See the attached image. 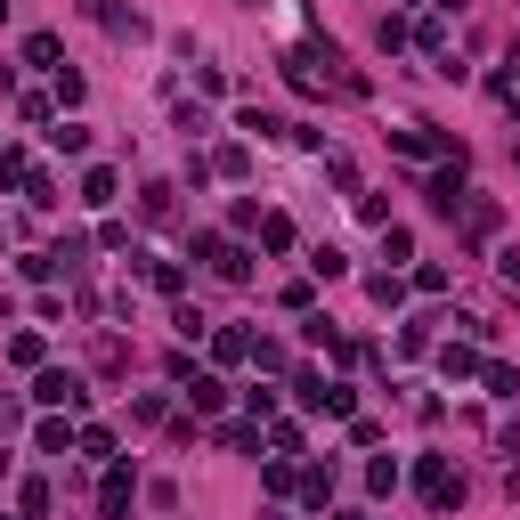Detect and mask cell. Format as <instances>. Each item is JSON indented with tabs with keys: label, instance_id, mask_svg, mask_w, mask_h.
<instances>
[{
	"label": "cell",
	"instance_id": "1",
	"mask_svg": "<svg viewBox=\"0 0 520 520\" xmlns=\"http://www.w3.org/2000/svg\"><path fill=\"white\" fill-rule=\"evenodd\" d=\"M293 390H301V407H317V415H358V390H350V382H325V374H293Z\"/></svg>",
	"mask_w": 520,
	"mask_h": 520
},
{
	"label": "cell",
	"instance_id": "2",
	"mask_svg": "<svg viewBox=\"0 0 520 520\" xmlns=\"http://www.w3.org/2000/svg\"><path fill=\"white\" fill-rule=\"evenodd\" d=\"M33 399H41V407H65V415H82V407H90V390H82V374H65V366H41Z\"/></svg>",
	"mask_w": 520,
	"mask_h": 520
},
{
	"label": "cell",
	"instance_id": "3",
	"mask_svg": "<svg viewBox=\"0 0 520 520\" xmlns=\"http://www.w3.org/2000/svg\"><path fill=\"white\" fill-rule=\"evenodd\" d=\"M415 488H423V504H455V496H464V480H455V464H447V455H423V464H415Z\"/></svg>",
	"mask_w": 520,
	"mask_h": 520
},
{
	"label": "cell",
	"instance_id": "4",
	"mask_svg": "<svg viewBox=\"0 0 520 520\" xmlns=\"http://www.w3.org/2000/svg\"><path fill=\"white\" fill-rule=\"evenodd\" d=\"M431 212H447V220L464 212V155H447V163L431 171Z\"/></svg>",
	"mask_w": 520,
	"mask_h": 520
},
{
	"label": "cell",
	"instance_id": "5",
	"mask_svg": "<svg viewBox=\"0 0 520 520\" xmlns=\"http://www.w3.org/2000/svg\"><path fill=\"white\" fill-rule=\"evenodd\" d=\"M130 496H139V472H130V464H106V480H98V512H106V520H122V512H130Z\"/></svg>",
	"mask_w": 520,
	"mask_h": 520
},
{
	"label": "cell",
	"instance_id": "6",
	"mask_svg": "<svg viewBox=\"0 0 520 520\" xmlns=\"http://www.w3.org/2000/svg\"><path fill=\"white\" fill-rule=\"evenodd\" d=\"M90 17H98L106 33H122V41H139V33H147V17H139V9H114V0H90Z\"/></svg>",
	"mask_w": 520,
	"mask_h": 520
},
{
	"label": "cell",
	"instance_id": "7",
	"mask_svg": "<svg viewBox=\"0 0 520 520\" xmlns=\"http://www.w3.org/2000/svg\"><path fill=\"white\" fill-rule=\"evenodd\" d=\"M187 399H195V415H220L228 407V382L220 374H187Z\"/></svg>",
	"mask_w": 520,
	"mask_h": 520
},
{
	"label": "cell",
	"instance_id": "8",
	"mask_svg": "<svg viewBox=\"0 0 520 520\" xmlns=\"http://www.w3.org/2000/svg\"><path fill=\"white\" fill-rule=\"evenodd\" d=\"M130 260H139V277L155 285V293H179L187 277H179V260H147V252H130Z\"/></svg>",
	"mask_w": 520,
	"mask_h": 520
},
{
	"label": "cell",
	"instance_id": "9",
	"mask_svg": "<svg viewBox=\"0 0 520 520\" xmlns=\"http://www.w3.org/2000/svg\"><path fill=\"white\" fill-rule=\"evenodd\" d=\"M236 130H252V139H293V122H277V114H260V106H244V114H236Z\"/></svg>",
	"mask_w": 520,
	"mask_h": 520
},
{
	"label": "cell",
	"instance_id": "10",
	"mask_svg": "<svg viewBox=\"0 0 520 520\" xmlns=\"http://www.w3.org/2000/svg\"><path fill=\"white\" fill-rule=\"evenodd\" d=\"M212 269H220L228 285H244V277H252V252H244V244H220V252H212Z\"/></svg>",
	"mask_w": 520,
	"mask_h": 520
},
{
	"label": "cell",
	"instance_id": "11",
	"mask_svg": "<svg viewBox=\"0 0 520 520\" xmlns=\"http://www.w3.org/2000/svg\"><path fill=\"white\" fill-rule=\"evenodd\" d=\"M439 366H447V382H464V374H480V350H472V342H447Z\"/></svg>",
	"mask_w": 520,
	"mask_h": 520
},
{
	"label": "cell",
	"instance_id": "12",
	"mask_svg": "<svg viewBox=\"0 0 520 520\" xmlns=\"http://www.w3.org/2000/svg\"><path fill=\"white\" fill-rule=\"evenodd\" d=\"M82 204H90V212H106V204H114V171H106V163H98V171H82Z\"/></svg>",
	"mask_w": 520,
	"mask_h": 520
},
{
	"label": "cell",
	"instance_id": "13",
	"mask_svg": "<svg viewBox=\"0 0 520 520\" xmlns=\"http://www.w3.org/2000/svg\"><path fill=\"white\" fill-rule=\"evenodd\" d=\"M293 488H301V504H325V496H334V464H309Z\"/></svg>",
	"mask_w": 520,
	"mask_h": 520
},
{
	"label": "cell",
	"instance_id": "14",
	"mask_svg": "<svg viewBox=\"0 0 520 520\" xmlns=\"http://www.w3.org/2000/svg\"><path fill=\"white\" fill-rule=\"evenodd\" d=\"M212 358H220V366H236V358H252V334H236V325H220V334H212Z\"/></svg>",
	"mask_w": 520,
	"mask_h": 520
},
{
	"label": "cell",
	"instance_id": "15",
	"mask_svg": "<svg viewBox=\"0 0 520 520\" xmlns=\"http://www.w3.org/2000/svg\"><path fill=\"white\" fill-rule=\"evenodd\" d=\"M366 293H374L382 309H399V301H407V277H399V269H382V277H366Z\"/></svg>",
	"mask_w": 520,
	"mask_h": 520
},
{
	"label": "cell",
	"instance_id": "16",
	"mask_svg": "<svg viewBox=\"0 0 520 520\" xmlns=\"http://www.w3.org/2000/svg\"><path fill=\"white\" fill-rule=\"evenodd\" d=\"M252 228H260V244H269V252H285V244H293V220H285V212H260Z\"/></svg>",
	"mask_w": 520,
	"mask_h": 520
},
{
	"label": "cell",
	"instance_id": "17",
	"mask_svg": "<svg viewBox=\"0 0 520 520\" xmlns=\"http://www.w3.org/2000/svg\"><path fill=\"white\" fill-rule=\"evenodd\" d=\"M33 447H41V455H65V447H74V423H57V415H49V423L33 431Z\"/></svg>",
	"mask_w": 520,
	"mask_h": 520
},
{
	"label": "cell",
	"instance_id": "18",
	"mask_svg": "<svg viewBox=\"0 0 520 520\" xmlns=\"http://www.w3.org/2000/svg\"><path fill=\"white\" fill-rule=\"evenodd\" d=\"M17 512H25V520H49V480H25V488H17Z\"/></svg>",
	"mask_w": 520,
	"mask_h": 520
},
{
	"label": "cell",
	"instance_id": "19",
	"mask_svg": "<svg viewBox=\"0 0 520 520\" xmlns=\"http://www.w3.org/2000/svg\"><path fill=\"white\" fill-rule=\"evenodd\" d=\"M33 179V163H25V147H0V187H25Z\"/></svg>",
	"mask_w": 520,
	"mask_h": 520
},
{
	"label": "cell",
	"instance_id": "20",
	"mask_svg": "<svg viewBox=\"0 0 520 520\" xmlns=\"http://www.w3.org/2000/svg\"><path fill=\"white\" fill-rule=\"evenodd\" d=\"M480 382H488V399H520V374L512 366H480Z\"/></svg>",
	"mask_w": 520,
	"mask_h": 520
},
{
	"label": "cell",
	"instance_id": "21",
	"mask_svg": "<svg viewBox=\"0 0 520 520\" xmlns=\"http://www.w3.org/2000/svg\"><path fill=\"white\" fill-rule=\"evenodd\" d=\"M342 269H350V260H342V252H334V244H317V252H309V277H325V285H334V277H342Z\"/></svg>",
	"mask_w": 520,
	"mask_h": 520
},
{
	"label": "cell",
	"instance_id": "22",
	"mask_svg": "<svg viewBox=\"0 0 520 520\" xmlns=\"http://www.w3.org/2000/svg\"><path fill=\"white\" fill-rule=\"evenodd\" d=\"M74 447H82V455H114V431H106V423H82Z\"/></svg>",
	"mask_w": 520,
	"mask_h": 520
},
{
	"label": "cell",
	"instance_id": "23",
	"mask_svg": "<svg viewBox=\"0 0 520 520\" xmlns=\"http://www.w3.org/2000/svg\"><path fill=\"white\" fill-rule=\"evenodd\" d=\"M366 488L390 496V488H399V464H390V455H374V464H366Z\"/></svg>",
	"mask_w": 520,
	"mask_h": 520
},
{
	"label": "cell",
	"instance_id": "24",
	"mask_svg": "<svg viewBox=\"0 0 520 520\" xmlns=\"http://www.w3.org/2000/svg\"><path fill=\"white\" fill-rule=\"evenodd\" d=\"M49 139H57L65 155H82V147H90V122H57V130H49Z\"/></svg>",
	"mask_w": 520,
	"mask_h": 520
},
{
	"label": "cell",
	"instance_id": "25",
	"mask_svg": "<svg viewBox=\"0 0 520 520\" xmlns=\"http://www.w3.org/2000/svg\"><path fill=\"white\" fill-rule=\"evenodd\" d=\"M25 65H49V74H57V33H33L25 41Z\"/></svg>",
	"mask_w": 520,
	"mask_h": 520
},
{
	"label": "cell",
	"instance_id": "26",
	"mask_svg": "<svg viewBox=\"0 0 520 520\" xmlns=\"http://www.w3.org/2000/svg\"><path fill=\"white\" fill-rule=\"evenodd\" d=\"M212 171H220V179H244V171H252V155H244V147H220V155H212Z\"/></svg>",
	"mask_w": 520,
	"mask_h": 520
},
{
	"label": "cell",
	"instance_id": "27",
	"mask_svg": "<svg viewBox=\"0 0 520 520\" xmlns=\"http://www.w3.org/2000/svg\"><path fill=\"white\" fill-rule=\"evenodd\" d=\"M382 252H390V260H415V236H407V228H390V220H382Z\"/></svg>",
	"mask_w": 520,
	"mask_h": 520
},
{
	"label": "cell",
	"instance_id": "28",
	"mask_svg": "<svg viewBox=\"0 0 520 520\" xmlns=\"http://www.w3.org/2000/svg\"><path fill=\"white\" fill-rule=\"evenodd\" d=\"M9 358H17V366H41L49 350H41V334H17V342H9Z\"/></svg>",
	"mask_w": 520,
	"mask_h": 520
},
{
	"label": "cell",
	"instance_id": "29",
	"mask_svg": "<svg viewBox=\"0 0 520 520\" xmlns=\"http://www.w3.org/2000/svg\"><path fill=\"white\" fill-rule=\"evenodd\" d=\"M220 447H260V423H220Z\"/></svg>",
	"mask_w": 520,
	"mask_h": 520
},
{
	"label": "cell",
	"instance_id": "30",
	"mask_svg": "<svg viewBox=\"0 0 520 520\" xmlns=\"http://www.w3.org/2000/svg\"><path fill=\"white\" fill-rule=\"evenodd\" d=\"M496 98L512 106V122H520V82H496Z\"/></svg>",
	"mask_w": 520,
	"mask_h": 520
},
{
	"label": "cell",
	"instance_id": "31",
	"mask_svg": "<svg viewBox=\"0 0 520 520\" xmlns=\"http://www.w3.org/2000/svg\"><path fill=\"white\" fill-rule=\"evenodd\" d=\"M431 9H439V17H464V0H431Z\"/></svg>",
	"mask_w": 520,
	"mask_h": 520
},
{
	"label": "cell",
	"instance_id": "32",
	"mask_svg": "<svg viewBox=\"0 0 520 520\" xmlns=\"http://www.w3.org/2000/svg\"><path fill=\"white\" fill-rule=\"evenodd\" d=\"M512 65H520V49H512Z\"/></svg>",
	"mask_w": 520,
	"mask_h": 520
}]
</instances>
